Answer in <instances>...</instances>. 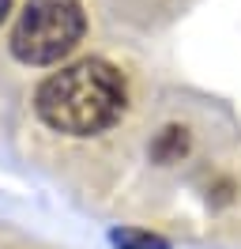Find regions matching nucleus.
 Here are the masks:
<instances>
[{"mask_svg": "<svg viewBox=\"0 0 241 249\" xmlns=\"http://www.w3.org/2000/svg\"><path fill=\"white\" fill-rule=\"evenodd\" d=\"M34 109L53 132L94 136L105 132L124 109V79L105 61H75L45 79L34 94Z\"/></svg>", "mask_w": 241, "mask_h": 249, "instance_id": "obj_1", "label": "nucleus"}, {"mask_svg": "<svg viewBox=\"0 0 241 249\" xmlns=\"http://www.w3.org/2000/svg\"><path fill=\"white\" fill-rule=\"evenodd\" d=\"M87 31L79 0H27L12 31V53L23 64H57Z\"/></svg>", "mask_w": 241, "mask_h": 249, "instance_id": "obj_2", "label": "nucleus"}, {"mask_svg": "<svg viewBox=\"0 0 241 249\" xmlns=\"http://www.w3.org/2000/svg\"><path fill=\"white\" fill-rule=\"evenodd\" d=\"M109 238L120 249H170L158 234H147V231H113Z\"/></svg>", "mask_w": 241, "mask_h": 249, "instance_id": "obj_3", "label": "nucleus"}, {"mask_svg": "<svg viewBox=\"0 0 241 249\" xmlns=\"http://www.w3.org/2000/svg\"><path fill=\"white\" fill-rule=\"evenodd\" d=\"M12 12V0H0V23H4V16Z\"/></svg>", "mask_w": 241, "mask_h": 249, "instance_id": "obj_4", "label": "nucleus"}]
</instances>
